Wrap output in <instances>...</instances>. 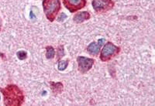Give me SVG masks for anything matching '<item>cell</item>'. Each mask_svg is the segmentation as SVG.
<instances>
[{
    "mask_svg": "<svg viewBox=\"0 0 155 106\" xmlns=\"http://www.w3.org/2000/svg\"><path fill=\"white\" fill-rule=\"evenodd\" d=\"M4 98L5 105H22L24 102L25 96L23 91L16 85H8L5 88H0Z\"/></svg>",
    "mask_w": 155,
    "mask_h": 106,
    "instance_id": "obj_1",
    "label": "cell"
},
{
    "mask_svg": "<svg viewBox=\"0 0 155 106\" xmlns=\"http://www.w3.org/2000/svg\"><path fill=\"white\" fill-rule=\"evenodd\" d=\"M43 10L46 18L50 22L56 20L58 12L61 9L60 0H43Z\"/></svg>",
    "mask_w": 155,
    "mask_h": 106,
    "instance_id": "obj_2",
    "label": "cell"
},
{
    "mask_svg": "<svg viewBox=\"0 0 155 106\" xmlns=\"http://www.w3.org/2000/svg\"><path fill=\"white\" fill-rule=\"evenodd\" d=\"M120 47L116 46L112 42H107L104 45L100 53V60L102 62H107L114 58L120 53Z\"/></svg>",
    "mask_w": 155,
    "mask_h": 106,
    "instance_id": "obj_3",
    "label": "cell"
},
{
    "mask_svg": "<svg viewBox=\"0 0 155 106\" xmlns=\"http://www.w3.org/2000/svg\"><path fill=\"white\" fill-rule=\"evenodd\" d=\"M92 5L96 12H106L114 7L115 2L113 0H93Z\"/></svg>",
    "mask_w": 155,
    "mask_h": 106,
    "instance_id": "obj_4",
    "label": "cell"
},
{
    "mask_svg": "<svg viewBox=\"0 0 155 106\" xmlns=\"http://www.w3.org/2000/svg\"><path fill=\"white\" fill-rule=\"evenodd\" d=\"M77 62L78 71L81 74H84L92 69V66L95 63V60L92 58L83 57V56H79L77 57Z\"/></svg>",
    "mask_w": 155,
    "mask_h": 106,
    "instance_id": "obj_5",
    "label": "cell"
},
{
    "mask_svg": "<svg viewBox=\"0 0 155 106\" xmlns=\"http://www.w3.org/2000/svg\"><path fill=\"white\" fill-rule=\"evenodd\" d=\"M86 0H63L64 6L71 13H74L83 9L86 5Z\"/></svg>",
    "mask_w": 155,
    "mask_h": 106,
    "instance_id": "obj_6",
    "label": "cell"
},
{
    "mask_svg": "<svg viewBox=\"0 0 155 106\" xmlns=\"http://www.w3.org/2000/svg\"><path fill=\"white\" fill-rule=\"evenodd\" d=\"M105 43H106V39H104V38H101L97 42H92L87 47V51L91 55L97 56V55L99 54L101 47L103 46Z\"/></svg>",
    "mask_w": 155,
    "mask_h": 106,
    "instance_id": "obj_7",
    "label": "cell"
},
{
    "mask_svg": "<svg viewBox=\"0 0 155 106\" xmlns=\"http://www.w3.org/2000/svg\"><path fill=\"white\" fill-rule=\"evenodd\" d=\"M90 18H91V15L89 12L87 11H83V12H77L76 14H74L73 20L76 23H81L86 20H88Z\"/></svg>",
    "mask_w": 155,
    "mask_h": 106,
    "instance_id": "obj_8",
    "label": "cell"
},
{
    "mask_svg": "<svg viewBox=\"0 0 155 106\" xmlns=\"http://www.w3.org/2000/svg\"><path fill=\"white\" fill-rule=\"evenodd\" d=\"M50 85H51V89L54 94H60L63 91V84L61 82H50Z\"/></svg>",
    "mask_w": 155,
    "mask_h": 106,
    "instance_id": "obj_9",
    "label": "cell"
},
{
    "mask_svg": "<svg viewBox=\"0 0 155 106\" xmlns=\"http://www.w3.org/2000/svg\"><path fill=\"white\" fill-rule=\"evenodd\" d=\"M46 57L48 59H53L55 57L56 52H55L54 48L52 46H47L46 47Z\"/></svg>",
    "mask_w": 155,
    "mask_h": 106,
    "instance_id": "obj_10",
    "label": "cell"
},
{
    "mask_svg": "<svg viewBox=\"0 0 155 106\" xmlns=\"http://www.w3.org/2000/svg\"><path fill=\"white\" fill-rule=\"evenodd\" d=\"M69 64V61L68 60H60V61L58 62V68L59 71H63L67 68V67L68 66Z\"/></svg>",
    "mask_w": 155,
    "mask_h": 106,
    "instance_id": "obj_11",
    "label": "cell"
},
{
    "mask_svg": "<svg viewBox=\"0 0 155 106\" xmlns=\"http://www.w3.org/2000/svg\"><path fill=\"white\" fill-rule=\"evenodd\" d=\"M57 56H58L57 57L58 60H59L64 56V46H62V45L58 46V50H57Z\"/></svg>",
    "mask_w": 155,
    "mask_h": 106,
    "instance_id": "obj_12",
    "label": "cell"
},
{
    "mask_svg": "<svg viewBox=\"0 0 155 106\" xmlns=\"http://www.w3.org/2000/svg\"><path fill=\"white\" fill-rule=\"evenodd\" d=\"M16 56H17L19 60H26L27 57V53L26 51H24V50H20V51H18L17 53H16Z\"/></svg>",
    "mask_w": 155,
    "mask_h": 106,
    "instance_id": "obj_13",
    "label": "cell"
},
{
    "mask_svg": "<svg viewBox=\"0 0 155 106\" xmlns=\"http://www.w3.org/2000/svg\"><path fill=\"white\" fill-rule=\"evenodd\" d=\"M66 18H67V16H66L65 13H64V12H62V13H61V15L59 16V17L58 18V21L63 22L64 20H65Z\"/></svg>",
    "mask_w": 155,
    "mask_h": 106,
    "instance_id": "obj_14",
    "label": "cell"
},
{
    "mask_svg": "<svg viewBox=\"0 0 155 106\" xmlns=\"http://www.w3.org/2000/svg\"><path fill=\"white\" fill-rule=\"evenodd\" d=\"M30 19H32V20H34V19H35V18H36L35 15H34V12H33V11H30Z\"/></svg>",
    "mask_w": 155,
    "mask_h": 106,
    "instance_id": "obj_15",
    "label": "cell"
},
{
    "mask_svg": "<svg viewBox=\"0 0 155 106\" xmlns=\"http://www.w3.org/2000/svg\"><path fill=\"white\" fill-rule=\"evenodd\" d=\"M2 20H1V18H0V31L2 30Z\"/></svg>",
    "mask_w": 155,
    "mask_h": 106,
    "instance_id": "obj_16",
    "label": "cell"
},
{
    "mask_svg": "<svg viewBox=\"0 0 155 106\" xmlns=\"http://www.w3.org/2000/svg\"><path fill=\"white\" fill-rule=\"evenodd\" d=\"M0 99H1V96H0Z\"/></svg>",
    "mask_w": 155,
    "mask_h": 106,
    "instance_id": "obj_17",
    "label": "cell"
}]
</instances>
